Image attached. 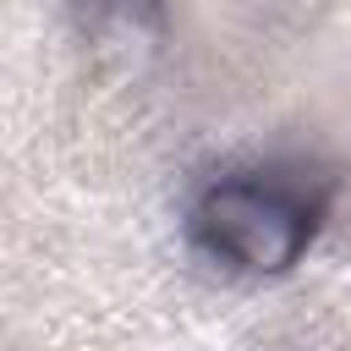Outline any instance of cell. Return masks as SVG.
Here are the masks:
<instances>
[{"instance_id":"1","label":"cell","mask_w":351,"mask_h":351,"mask_svg":"<svg viewBox=\"0 0 351 351\" xmlns=\"http://www.w3.org/2000/svg\"><path fill=\"white\" fill-rule=\"evenodd\" d=\"M324 197L285 170H236L197 192L192 241L230 274H285L318 236Z\"/></svg>"}]
</instances>
